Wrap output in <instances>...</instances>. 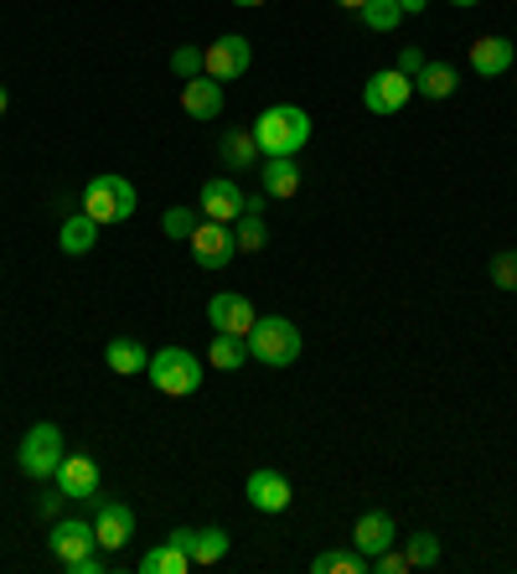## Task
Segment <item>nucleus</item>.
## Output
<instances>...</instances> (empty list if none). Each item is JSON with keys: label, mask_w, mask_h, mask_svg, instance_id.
<instances>
[{"label": "nucleus", "mask_w": 517, "mask_h": 574, "mask_svg": "<svg viewBox=\"0 0 517 574\" xmlns=\"http://www.w3.org/2000/svg\"><path fill=\"white\" fill-rule=\"evenodd\" d=\"M253 140L265 155H300L310 140V114L300 104H269L253 120Z\"/></svg>", "instance_id": "1"}, {"label": "nucleus", "mask_w": 517, "mask_h": 574, "mask_svg": "<svg viewBox=\"0 0 517 574\" xmlns=\"http://www.w3.org/2000/svg\"><path fill=\"white\" fill-rule=\"evenodd\" d=\"M243 342H249V358L259 367H296L300 363V326L285 316H259Z\"/></svg>", "instance_id": "2"}, {"label": "nucleus", "mask_w": 517, "mask_h": 574, "mask_svg": "<svg viewBox=\"0 0 517 574\" xmlns=\"http://www.w3.org/2000/svg\"><path fill=\"white\" fill-rule=\"evenodd\" d=\"M146 379L156 383L161 393H171V399H187V393L202 389V358L187 348H161V352H150V367H146Z\"/></svg>", "instance_id": "3"}, {"label": "nucleus", "mask_w": 517, "mask_h": 574, "mask_svg": "<svg viewBox=\"0 0 517 574\" xmlns=\"http://www.w3.org/2000/svg\"><path fill=\"white\" fill-rule=\"evenodd\" d=\"M83 212H89L99 228L130 223L135 218V187L125 182L119 171H103V177H93V182L83 187Z\"/></svg>", "instance_id": "4"}, {"label": "nucleus", "mask_w": 517, "mask_h": 574, "mask_svg": "<svg viewBox=\"0 0 517 574\" xmlns=\"http://www.w3.org/2000/svg\"><path fill=\"white\" fill-rule=\"evenodd\" d=\"M62 455H68V445H62V430L58 424H31L27 440H21V451H16V461H21V471H27L31 482H52L62 466Z\"/></svg>", "instance_id": "5"}, {"label": "nucleus", "mask_w": 517, "mask_h": 574, "mask_svg": "<svg viewBox=\"0 0 517 574\" xmlns=\"http://www.w3.org/2000/svg\"><path fill=\"white\" fill-rule=\"evenodd\" d=\"M414 99V78H404L399 68H378V73L362 83V109L368 114H399Z\"/></svg>", "instance_id": "6"}, {"label": "nucleus", "mask_w": 517, "mask_h": 574, "mask_svg": "<svg viewBox=\"0 0 517 574\" xmlns=\"http://www.w3.org/2000/svg\"><path fill=\"white\" fill-rule=\"evenodd\" d=\"M187 243H192V259L202 264V270H228V264H233V254H238L233 223H212V218H202V223H197V233Z\"/></svg>", "instance_id": "7"}, {"label": "nucleus", "mask_w": 517, "mask_h": 574, "mask_svg": "<svg viewBox=\"0 0 517 574\" xmlns=\"http://www.w3.org/2000/svg\"><path fill=\"white\" fill-rule=\"evenodd\" d=\"M202 58H207L202 73L218 78V83H228V78H243V73H249L253 47H249V37H218L212 47H202Z\"/></svg>", "instance_id": "8"}, {"label": "nucleus", "mask_w": 517, "mask_h": 574, "mask_svg": "<svg viewBox=\"0 0 517 574\" xmlns=\"http://www.w3.org/2000/svg\"><path fill=\"white\" fill-rule=\"evenodd\" d=\"M93 538H99V548H109V554L125 548L135 538V513L119 497L93 502Z\"/></svg>", "instance_id": "9"}, {"label": "nucleus", "mask_w": 517, "mask_h": 574, "mask_svg": "<svg viewBox=\"0 0 517 574\" xmlns=\"http://www.w3.org/2000/svg\"><path fill=\"white\" fill-rule=\"evenodd\" d=\"M207 321H212V332H228V336H249L253 332V305L249 295H238V290H222L207 301Z\"/></svg>", "instance_id": "10"}, {"label": "nucleus", "mask_w": 517, "mask_h": 574, "mask_svg": "<svg viewBox=\"0 0 517 574\" xmlns=\"http://www.w3.org/2000/svg\"><path fill=\"white\" fill-rule=\"evenodd\" d=\"M197 208H202V218H212V223H238V218H243V187H238L233 177H212V182H202Z\"/></svg>", "instance_id": "11"}, {"label": "nucleus", "mask_w": 517, "mask_h": 574, "mask_svg": "<svg viewBox=\"0 0 517 574\" xmlns=\"http://www.w3.org/2000/svg\"><path fill=\"white\" fill-rule=\"evenodd\" d=\"M52 482H58V492L68 502H93V492H99V461L93 455H62Z\"/></svg>", "instance_id": "12"}, {"label": "nucleus", "mask_w": 517, "mask_h": 574, "mask_svg": "<svg viewBox=\"0 0 517 574\" xmlns=\"http://www.w3.org/2000/svg\"><path fill=\"white\" fill-rule=\"evenodd\" d=\"M52 560L68 564V560H83V554H93L99 548V538H93V523H83V517H62V523H52Z\"/></svg>", "instance_id": "13"}, {"label": "nucleus", "mask_w": 517, "mask_h": 574, "mask_svg": "<svg viewBox=\"0 0 517 574\" xmlns=\"http://www.w3.org/2000/svg\"><path fill=\"white\" fill-rule=\"evenodd\" d=\"M399 544V528H394V517L388 513H362L357 517V528H352V548L357 554H384V548Z\"/></svg>", "instance_id": "14"}, {"label": "nucleus", "mask_w": 517, "mask_h": 574, "mask_svg": "<svg viewBox=\"0 0 517 574\" xmlns=\"http://www.w3.org/2000/svg\"><path fill=\"white\" fill-rule=\"evenodd\" d=\"M218 161L228 171H259L265 151H259L253 130H222V135H218Z\"/></svg>", "instance_id": "15"}, {"label": "nucleus", "mask_w": 517, "mask_h": 574, "mask_svg": "<svg viewBox=\"0 0 517 574\" xmlns=\"http://www.w3.org/2000/svg\"><path fill=\"white\" fill-rule=\"evenodd\" d=\"M513 62H517V47L507 42V37H476V42H471V73L503 78Z\"/></svg>", "instance_id": "16"}, {"label": "nucleus", "mask_w": 517, "mask_h": 574, "mask_svg": "<svg viewBox=\"0 0 517 574\" xmlns=\"http://www.w3.org/2000/svg\"><path fill=\"white\" fill-rule=\"evenodd\" d=\"M181 109L192 114V120H218L222 114V83L218 78H187L181 83Z\"/></svg>", "instance_id": "17"}, {"label": "nucleus", "mask_w": 517, "mask_h": 574, "mask_svg": "<svg viewBox=\"0 0 517 574\" xmlns=\"http://www.w3.org/2000/svg\"><path fill=\"white\" fill-rule=\"evenodd\" d=\"M171 544L187 548L192 564H218L222 554H228V533L222 528H177L171 533Z\"/></svg>", "instance_id": "18"}, {"label": "nucleus", "mask_w": 517, "mask_h": 574, "mask_svg": "<svg viewBox=\"0 0 517 574\" xmlns=\"http://www.w3.org/2000/svg\"><path fill=\"white\" fill-rule=\"evenodd\" d=\"M259 192L265 197H296L300 192L296 155H265V161H259Z\"/></svg>", "instance_id": "19"}, {"label": "nucleus", "mask_w": 517, "mask_h": 574, "mask_svg": "<svg viewBox=\"0 0 517 574\" xmlns=\"http://www.w3.org/2000/svg\"><path fill=\"white\" fill-rule=\"evenodd\" d=\"M243 492H249V502L259 507V513H285V507H290V482H285L280 471H269V466L253 471Z\"/></svg>", "instance_id": "20"}, {"label": "nucleus", "mask_w": 517, "mask_h": 574, "mask_svg": "<svg viewBox=\"0 0 517 574\" xmlns=\"http://www.w3.org/2000/svg\"><path fill=\"white\" fill-rule=\"evenodd\" d=\"M103 363H109V373H119V379H135V373L150 367V352L140 348L135 336H109V342H103Z\"/></svg>", "instance_id": "21"}, {"label": "nucleus", "mask_w": 517, "mask_h": 574, "mask_svg": "<svg viewBox=\"0 0 517 574\" xmlns=\"http://www.w3.org/2000/svg\"><path fill=\"white\" fill-rule=\"evenodd\" d=\"M93 243H99V223H93L89 212H68V218H62V228H58V249L62 254H89Z\"/></svg>", "instance_id": "22"}, {"label": "nucleus", "mask_w": 517, "mask_h": 574, "mask_svg": "<svg viewBox=\"0 0 517 574\" xmlns=\"http://www.w3.org/2000/svg\"><path fill=\"white\" fill-rule=\"evenodd\" d=\"M456 83H460V73L450 68V62H425L419 78H414V93H425V99H450Z\"/></svg>", "instance_id": "23"}, {"label": "nucleus", "mask_w": 517, "mask_h": 574, "mask_svg": "<svg viewBox=\"0 0 517 574\" xmlns=\"http://www.w3.org/2000/svg\"><path fill=\"white\" fill-rule=\"evenodd\" d=\"M207 363L218 367V373H238V367L249 363V342H243V336H228V332H212V352H207Z\"/></svg>", "instance_id": "24"}, {"label": "nucleus", "mask_w": 517, "mask_h": 574, "mask_svg": "<svg viewBox=\"0 0 517 574\" xmlns=\"http://www.w3.org/2000/svg\"><path fill=\"white\" fill-rule=\"evenodd\" d=\"M187 570H192V554L177 544H161L140 554V574H187Z\"/></svg>", "instance_id": "25"}, {"label": "nucleus", "mask_w": 517, "mask_h": 574, "mask_svg": "<svg viewBox=\"0 0 517 574\" xmlns=\"http://www.w3.org/2000/svg\"><path fill=\"white\" fill-rule=\"evenodd\" d=\"M310 570H316V574H368L372 560H368V554H357V548H331V554H316Z\"/></svg>", "instance_id": "26"}, {"label": "nucleus", "mask_w": 517, "mask_h": 574, "mask_svg": "<svg viewBox=\"0 0 517 574\" xmlns=\"http://www.w3.org/2000/svg\"><path fill=\"white\" fill-rule=\"evenodd\" d=\"M233 243H238V254H259L269 243V228H265V218L259 212H243L233 223Z\"/></svg>", "instance_id": "27"}, {"label": "nucleus", "mask_w": 517, "mask_h": 574, "mask_svg": "<svg viewBox=\"0 0 517 574\" xmlns=\"http://www.w3.org/2000/svg\"><path fill=\"white\" fill-rule=\"evenodd\" d=\"M357 16H362V27H368V31H394L404 21V6H399V0H368Z\"/></svg>", "instance_id": "28"}, {"label": "nucleus", "mask_w": 517, "mask_h": 574, "mask_svg": "<svg viewBox=\"0 0 517 574\" xmlns=\"http://www.w3.org/2000/svg\"><path fill=\"white\" fill-rule=\"evenodd\" d=\"M202 223V208H166L161 212V233L166 239H192Z\"/></svg>", "instance_id": "29"}, {"label": "nucleus", "mask_w": 517, "mask_h": 574, "mask_svg": "<svg viewBox=\"0 0 517 574\" xmlns=\"http://www.w3.org/2000/svg\"><path fill=\"white\" fill-rule=\"evenodd\" d=\"M404 554H409V564L414 570H429V564H440V538H435V533H414L409 544H404Z\"/></svg>", "instance_id": "30"}, {"label": "nucleus", "mask_w": 517, "mask_h": 574, "mask_svg": "<svg viewBox=\"0 0 517 574\" xmlns=\"http://www.w3.org/2000/svg\"><path fill=\"white\" fill-rule=\"evenodd\" d=\"M202 68H207L202 47H177V52H171V73L177 78H202Z\"/></svg>", "instance_id": "31"}, {"label": "nucleus", "mask_w": 517, "mask_h": 574, "mask_svg": "<svg viewBox=\"0 0 517 574\" xmlns=\"http://www.w3.org/2000/svg\"><path fill=\"white\" fill-rule=\"evenodd\" d=\"M491 285L497 290H517V249H503L491 259Z\"/></svg>", "instance_id": "32"}, {"label": "nucleus", "mask_w": 517, "mask_h": 574, "mask_svg": "<svg viewBox=\"0 0 517 574\" xmlns=\"http://www.w3.org/2000/svg\"><path fill=\"white\" fill-rule=\"evenodd\" d=\"M372 570H378V574H409L414 564H409V554L394 544V548H384V554H372Z\"/></svg>", "instance_id": "33"}, {"label": "nucleus", "mask_w": 517, "mask_h": 574, "mask_svg": "<svg viewBox=\"0 0 517 574\" xmlns=\"http://www.w3.org/2000/svg\"><path fill=\"white\" fill-rule=\"evenodd\" d=\"M394 68H399L404 78H419V68H425V52H419V47H404V52H399V62H394Z\"/></svg>", "instance_id": "34"}, {"label": "nucleus", "mask_w": 517, "mask_h": 574, "mask_svg": "<svg viewBox=\"0 0 517 574\" xmlns=\"http://www.w3.org/2000/svg\"><path fill=\"white\" fill-rule=\"evenodd\" d=\"M62 570H68V574H103V560H99V554H83V560H68Z\"/></svg>", "instance_id": "35"}, {"label": "nucleus", "mask_w": 517, "mask_h": 574, "mask_svg": "<svg viewBox=\"0 0 517 574\" xmlns=\"http://www.w3.org/2000/svg\"><path fill=\"white\" fill-rule=\"evenodd\" d=\"M399 6H404V16H419V11L429 6V0H399Z\"/></svg>", "instance_id": "36"}, {"label": "nucleus", "mask_w": 517, "mask_h": 574, "mask_svg": "<svg viewBox=\"0 0 517 574\" xmlns=\"http://www.w3.org/2000/svg\"><path fill=\"white\" fill-rule=\"evenodd\" d=\"M341 11H362V6H368V0H337Z\"/></svg>", "instance_id": "37"}, {"label": "nucleus", "mask_w": 517, "mask_h": 574, "mask_svg": "<svg viewBox=\"0 0 517 574\" xmlns=\"http://www.w3.org/2000/svg\"><path fill=\"white\" fill-rule=\"evenodd\" d=\"M450 6H460V11H471V6H481V0H450Z\"/></svg>", "instance_id": "38"}, {"label": "nucleus", "mask_w": 517, "mask_h": 574, "mask_svg": "<svg viewBox=\"0 0 517 574\" xmlns=\"http://www.w3.org/2000/svg\"><path fill=\"white\" fill-rule=\"evenodd\" d=\"M6 109H11V99H6V89H0V120H6Z\"/></svg>", "instance_id": "39"}, {"label": "nucleus", "mask_w": 517, "mask_h": 574, "mask_svg": "<svg viewBox=\"0 0 517 574\" xmlns=\"http://www.w3.org/2000/svg\"><path fill=\"white\" fill-rule=\"evenodd\" d=\"M233 6H265V0H233Z\"/></svg>", "instance_id": "40"}]
</instances>
